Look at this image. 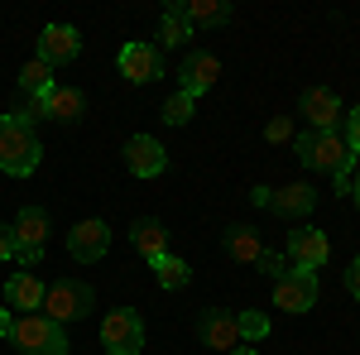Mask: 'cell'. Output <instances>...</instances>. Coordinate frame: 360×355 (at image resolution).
<instances>
[{"instance_id":"6da1fadb","label":"cell","mask_w":360,"mask_h":355,"mask_svg":"<svg viewBox=\"0 0 360 355\" xmlns=\"http://www.w3.org/2000/svg\"><path fill=\"white\" fill-rule=\"evenodd\" d=\"M44 159V144L34 135V125L15 120V115H0V173L10 178H29Z\"/></svg>"},{"instance_id":"7a4b0ae2","label":"cell","mask_w":360,"mask_h":355,"mask_svg":"<svg viewBox=\"0 0 360 355\" xmlns=\"http://www.w3.org/2000/svg\"><path fill=\"white\" fill-rule=\"evenodd\" d=\"M293 154H298L312 173H336V168L356 164L351 144L336 135V130H303V135H293Z\"/></svg>"},{"instance_id":"3957f363","label":"cell","mask_w":360,"mask_h":355,"mask_svg":"<svg viewBox=\"0 0 360 355\" xmlns=\"http://www.w3.org/2000/svg\"><path fill=\"white\" fill-rule=\"evenodd\" d=\"M91 302H96L91 283L58 278V283H49V288H44V317L63 327V322H77V317H86V312H91Z\"/></svg>"},{"instance_id":"277c9868","label":"cell","mask_w":360,"mask_h":355,"mask_svg":"<svg viewBox=\"0 0 360 355\" xmlns=\"http://www.w3.org/2000/svg\"><path fill=\"white\" fill-rule=\"evenodd\" d=\"M10 341L25 355H68V336L58 322H49L44 312H29V317H15V331Z\"/></svg>"},{"instance_id":"5b68a950","label":"cell","mask_w":360,"mask_h":355,"mask_svg":"<svg viewBox=\"0 0 360 355\" xmlns=\"http://www.w3.org/2000/svg\"><path fill=\"white\" fill-rule=\"evenodd\" d=\"M101 346L111 355H139L144 351V322H139L135 307L106 312V322H101Z\"/></svg>"},{"instance_id":"8992f818","label":"cell","mask_w":360,"mask_h":355,"mask_svg":"<svg viewBox=\"0 0 360 355\" xmlns=\"http://www.w3.org/2000/svg\"><path fill=\"white\" fill-rule=\"evenodd\" d=\"M10 235H15V259L34 269L39 259H44V240H49V212H39V207H25L15 226H10Z\"/></svg>"},{"instance_id":"52a82bcc","label":"cell","mask_w":360,"mask_h":355,"mask_svg":"<svg viewBox=\"0 0 360 355\" xmlns=\"http://www.w3.org/2000/svg\"><path fill=\"white\" fill-rule=\"evenodd\" d=\"M106 250H111V226H106L101 217L77 221V226L68 231V254H72L77 264H96V259H106Z\"/></svg>"},{"instance_id":"ba28073f","label":"cell","mask_w":360,"mask_h":355,"mask_svg":"<svg viewBox=\"0 0 360 355\" xmlns=\"http://www.w3.org/2000/svg\"><path fill=\"white\" fill-rule=\"evenodd\" d=\"M274 307H283V312H307V307H317V273L293 264L288 278L274 283Z\"/></svg>"},{"instance_id":"9c48e42d","label":"cell","mask_w":360,"mask_h":355,"mask_svg":"<svg viewBox=\"0 0 360 355\" xmlns=\"http://www.w3.org/2000/svg\"><path fill=\"white\" fill-rule=\"evenodd\" d=\"M125 168H130L135 178H159L168 168V149L154 135H130L125 139Z\"/></svg>"},{"instance_id":"30bf717a","label":"cell","mask_w":360,"mask_h":355,"mask_svg":"<svg viewBox=\"0 0 360 355\" xmlns=\"http://www.w3.org/2000/svg\"><path fill=\"white\" fill-rule=\"evenodd\" d=\"M178 77H183V91L197 101V96H207V91L217 86V77H221V58L193 49V53L183 58V72H178Z\"/></svg>"},{"instance_id":"8fae6325","label":"cell","mask_w":360,"mask_h":355,"mask_svg":"<svg viewBox=\"0 0 360 355\" xmlns=\"http://www.w3.org/2000/svg\"><path fill=\"white\" fill-rule=\"evenodd\" d=\"M120 77L135 82V86L159 82V77H164V58L154 53L149 44H125V49H120Z\"/></svg>"},{"instance_id":"7c38bea8","label":"cell","mask_w":360,"mask_h":355,"mask_svg":"<svg viewBox=\"0 0 360 355\" xmlns=\"http://www.w3.org/2000/svg\"><path fill=\"white\" fill-rule=\"evenodd\" d=\"M298 110L307 115V130H336V120H341V101L327 86H307L298 96Z\"/></svg>"},{"instance_id":"4fadbf2b","label":"cell","mask_w":360,"mask_h":355,"mask_svg":"<svg viewBox=\"0 0 360 355\" xmlns=\"http://www.w3.org/2000/svg\"><path fill=\"white\" fill-rule=\"evenodd\" d=\"M327 254H332V245H327V235L322 231H312V226H303V231H293L288 235V259L298 264V269H322L327 264Z\"/></svg>"},{"instance_id":"5bb4252c","label":"cell","mask_w":360,"mask_h":355,"mask_svg":"<svg viewBox=\"0 0 360 355\" xmlns=\"http://www.w3.org/2000/svg\"><path fill=\"white\" fill-rule=\"evenodd\" d=\"M77 53H82V34L72 25H49L39 34V58L49 67H58V63H68V58H77Z\"/></svg>"},{"instance_id":"9a60e30c","label":"cell","mask_w":360,"mask_h":355,"mask_svg":"<svg viewBox=\"0 0 360 355\" xmlns=\"http://www.w3.org/2000/svg\"><path fill=\"white\" fill-rule=\"evenodd\" d=\"M197 331H202V346H212V351L231 355L236 346H240V327H236V317H231V312H202Z\"/></svg>"},{"instance_id":"2e32d148","label":"cell","mask_w":360,"mask_h":355,"mask_svg":"<svg viewBox=\"0 0 360 355\" xmlns=\"http://www.w3.org/2000/svg\"><path fill=\"white\" fill-rule=\"evenodd\" d=\"M178 5V15L188 20V29H221L231 25V5L221 0H173Z\"/></svg>"},{"instance_id":"e0dca14e","label":"cell","mask_w":360,"mask_h":355,"mask_svg":"<svg viewBox=\"0 0 360 355\" xmlns=\"http://www.w3.org/2000/svg\"><path fill=\"white\" fill-rule=\"evenodd\" d=\"M5 302L20 307V312L29 317V312L44 307V283H39L34 273H10V278H5Z\"/></svg>"},{"instance_id":"ac0fdd59","label":"cell","mask_w":360,"mask_h":355,"mask_svg":"<svg viewBox=\"0 0 360 355\" xmlns=\"http://www.w3.org/2000/svg\"><path fill=\"white\" fill-rule=\"evenodd\" d=\"M221 245H226V254H231L236 264H255V259L264 254V235H259L255 226H231Z\"/></svg>"},{"instance_id":"d6986e66","label":"cell","mask_w":360,"mask_h":355,"mask_svg":"<svg viewBox=\"0 0 360 355\" xmlns=\"http://www.w3.org/2000/svg\"><path fill=\"white\" fill-rule=\"evenodd\" d=\"M130 245H135L139 254L154 264L159 254H168V235H164V226H159L154 217H139L135 226H130Z\"/></svg>"},{"instance_id":"ffe728a7","label":"cell","mask_w":360,"mask_h":355,"mask_svg":"<svg viewBox=\"0 0 360 355\" xmlns=\"http://www.w3.org/2000/svg\"><path fill=\"white\" fill-rule=\"evenodd\" d=\"M86 110V96L77 91V86H53L49 91V120H58V125H77Z\"/></svg>"},{"instance_id":"44dd1931","label":"cell","mask_w":360,"mask_h":355,"mask_svg":"<svg viewBox=\"0 0 360 355\" xmlns=\"http://www.w3.org/2000/svg\"><path fill=\"white\" fill-rule=\"evenodd\" d=\"M312 202H317V192L307 188V183H288V188H278L274 197H269V207H274L278 217H307Z\"/></svg>"},{"instance_id":"7402d4cb","label":"cell","mask_w":360,"mask_h":355,"mask_svg":"<svg viewBox=\"0 0 360 355\" xmlns=\"http://www.w3.org/2000/svg\"><path fill=\"white\" fill-rule=\"evenodd\" d=\"M53 67L44 63V58H29L25 67H20V96H49L53 91Z\"/></svg>"},{"instance_id":"603a6c76","label":"cell","mask_w":360,"mask_h":355,"mask_svg":"<svg viewBox=\"0 0 360 355\" xmlns=\"http://www.w3.org/2000/svg\"><path fill=\"white\" fill-rule=\"evenodd\" d=\"M154 278H159V288L173 293V288H183V283L193 278V269H188L178 254H159V259H154Z\"/></svg>"},{"instance_id":"cb8c5ba5","label":"cell","mask_w":360,"mask_h":355,"mask_svg":"<svg viewBox=\"0 0 360 355\" xmlns=\"http://www.w3.org/2000/svg\"><path fill=\"white\" fill-rule=\"evenodd\" d=\"M159 39H164L168 49H183V44L193 39V29H188V20L178 15V5H173V0L164 5V25H159Z\"/></svg>"},{"instance_id":"d4e9b609","label":"cell","mask_w":360,"mask_h":355,"mask_svg":"<svg viewBox=\"0 0 360 355\" xmlns=\"http://www.w3.org/2000/svg\"><path fill=\"white\" fill-rule=\"evenodd\" d=\"M193 110H197V101L188 96V91H178V96H168L164 120H168V125H188V120H193Z\"/></svg>"},{"instance_id":"484cf974","label":"cell","mask_w":360,"mask_h":355,"mask_svg":"<svg viewBox=\"0 0 360 355\" xmlns=\"http://www.w3.org/2000/svg\"><path fill=\"white\" fill-rule=\"evenodd\" d=\"M236 327H240V341H264L269 336V317L264 312H240Z\"/></svg>"},{"instance_id":"4316f807","label":"cell","mask_w":360,"mask_h":355,"mask_svg":"<svg viewBox=\"0 0 360 355\" xmlns=\"http://www.w3.org/2000/svg\"><path fill=\"white\" fill-rule=\"evenodd\" d=\"M15 120H25V125H34V120H44L49 115V96H20V106L10 110Z\"/></svg>"},{"instance_id":"83f0119b","label":"cell","mask_w":360,"mask_h":355,"mask_svg":"<svg viewBox=\"0 0 360 355\" xmlns=\"http://www.w3.org/2000/svg\"><path fill=\"white\" fill-rule=\"evenodd\" d=\"M255 269L259 273H269V278H288V269H293V264H288V254H278V250H264V254H259V259H255Z\"/></svg>"},{"instance_id":"f1b7e54d","label":"cell","mask_w":360,"mask_h":355,"mask_svg":"<svg viewBox=\"0 0 360 355\" xmlns=\"http://www.w3.org/2000/svg\"><path fill=\"white\" fill-rule=\"evenodd\" d=\"M264 139H269V144H288V139H293V125H288V115H274V120L264 125Z\"/></svg>"},{"instance_id":"f546056e","label":"cell","mask_w":360,"mask_h":355,"mask_svg":"<svg viewBox=\"0 0 360 355\" xmlns=\"http://www.w3.org/2000/svg\"><path fill=\"white\" fill-rule=\"evenodd\" d=\"M346 144H351V154L360 159V106L346 115Z\"/></svg>"},{"instance_id":"4dcf8cb0","label":"cell","mask_w":360,"mask_h":355,"mask_svg":"<svg viewBox=\"0 0 360 355\" xmlns=\"http://www.w3.org/2000/svg\"><path fill=\"white\" fill-rule=\"evenodd\" d=\"M346 288H351V298L360 302V259H351V269H346Z\"/></svg>"},{"instance_id":"1f68e13d","label":"cell","mask_w":360,"mask_h":355,"mask_svg":"<svg viewBox=\"0 0 360 355\" xmlns=\"http://www.w3.org/2000/svg\"><path fill=\"white\" fill-rule=\"evenodd\" d=\"M0 259H15V235H10V226H0Z\"/></svg>"},{"instance_id":"d6a6232c","label":"cell","mask_w":360,"mask_h":355,"mask_svg":"<svg viewBox=\"0 0 360 355\" xmlns=\"http://www.w3.org/2000/svg\"><path fill=\"white\" fill-rule=\"evenodd\" d=\"M10 331H15V312H10V307H0V341H5Z\"/></svg>"},{"instance_id":"836d02e7","label":"cell","mask_w":360,"mask_h":355,"mask_svg":"<svg viewBox=\"0 0 360 355\" xmlns=\"http://www.w3.org/2000/svg\"><path fill=\"white\" fill-rule=\"evenodd\" d=\"M269 197H274L269 188H255V192H250V202H255V207H269Z\"/></svg>"},{"instance_id":"e575fe53","label":"cell","mask_w":360,"mask_h":355,"mask_svg":"<svg viewBox=\"0 0 360 355\" xmlns=\"http://www.w3.org/2000/svg\"><path fill=\"white\" fill-rule=\"evenodd\" d=\"M231 355H259V351H255V346H236Z\"/></svg>"},{"instance_id":"d590c367","label":"cell","mask_w":360,"mask_h":355,"mask_svg":"<svg viewBox=\"0 0 360 355\" xmlns=\"http://www.w3.org/2000/svg\"><path fill=\"white\" fill-rule=\"evenodd\" d=\"M351 197H356V207H360V178H356V188H351Z\"/></svg>"}]
</instances>
